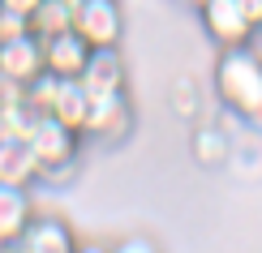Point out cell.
Returning a JSON list of instances; mask_svg holds the SVG:
<instances>
[{"mask_svg": "<svg viewBox=\"0 0 262 253\" xmlns=\"http://www.w3.org/2000/svg\"><path fill=\"white\" fill-rule=\"evenodd\" d=\"M0 253H26V245H21V240H5V245H0Z\"/></svg>", "mask_w": 262, "mask_h": 253, "instance_id": "d6986e66", "label": "cell"}, {"mask_svg": "<svg viewBox=\"0 0 262 253\" xmlns=\"http://www.w3.org/2000/svg\"><path fill=\"white\" fill-rule=\"evenodd\" d=\"M73 30L91 48H121L125 39L121 0H73Z\"/></svg>", "mask_w": 262, "mask_h": 253, "instance_id": "277c9868", "label": "cell"}, {"mask_svg": "<svg viewBox=\"0 0 262 253\" xmlns=\"http://www.w3.org/2000/svg\"><path fill=\"white\" fill-rule=\"evenodd\" d=\"M78 253H112V249H103V245H78Z\"/></svg>", "mask_w": 262, "mask_h": 253, "instance_id": "ffe728a7", "label": "cell"}, {"mask_svg": "<svg viewBox=\"0 0 262 253\" xmlns=\"http://www.w3.org/2000/svg\"><path fill=\"white\" fill-rule=\"evenodd\" d=\"M21 245L26 253H78V232L60 215H35L21 232Z\"/></svg>", "mask_w": 262, "mask_h": 253, "instance_id": "9c48e42d", "label": "cell"}, {"mask_svg": "<svg viewBox=\"0 0 262 253\" xmlns=\"http://www.w3.org/2000/svg\"><path fill=\"white\" fill-rule=\"evenodd\" d=\"M0 73L13 82H35L43 73V43L30 35H13V39H0Z\"/></svg>", "mask_w": 262, "mask_h": 253, "instance_id": "ba28073f", "label": "cell"}, {"mask_svg": "<svg viewBox=\"0 0 262 253\" xmlns=\"http://www.w3.org/2000/svg\"><path fill=\"white\" fill-rule=\"evenodd\" d=\"M241 5L249 9V17H254V26H258V17H262V0H241Z\"/></svg>", "mask_w": 262, "mask_h": 253, "instance_id": "ac0fdd59", "label": "cell"}, {"mask_svg": "<svg viewBox=\"0 0 262 253\" xmlns=\"http://www.w3.org/2000/svg\"><path fill=\"white\" fill-rule=\"evenodd\" d=\"M258 35H262V17H258Z\"/></svg>", "mask_w": 262, "mask_h": 253, "instance_id": "44dd1931", "label": "cell"}, {"mask_svg": "<svg viewBox=\"0 0 262 253\" xmlns=\"http://www.w3.org/2000/svg\"><path fill=\"white\" fill-rule=\"evenodd\" d=\"M21 103H26V86L0 73V120H5L9 112H13V107H21Z\"/></svg>", "mask_w": 262, "mask_h": 253, "instance_id": "5bb4252c", "label": "cell"}, {"mask_svg": "<svg viewBox=\"0 0 262 253\" xmlns=\"http://www.w3.org/2000/svg\"><path fill=\"white\" fill-rule=\"evenodd\" d=\"M134 129V107L125 95H91V112H86L82 137L95 142H121Z\"/></svg>", "mask_w": 262, "mask_h": 253, "instance_id": "5b68a950", "label": "cell"}, {"mask_svg": "<svg viewBox=\"0 0 262 253\" xmlns=\"http://www.w3.org/2000/svg\"><path fill=\"white\" fill-rule=\"evenodd\" d=\"M13 35H26V17H17L13 9L0 5V39H13Z\"/></svg>", "mask_w": 262, "mask_h": 253, "instance_id": "9a60e30c", "label": "cell"}, {"mask_svg": "<svg viewBox=\"0 0 262 253\" xmlns=\"http://www.w3.org/2000/svg\"><path fill=\"white\" fill-rule=\"evenodd\" d=\"M198 21L215 48H249L258 39V26L241 0H198Z\"/></svg>", "mask_w": 262, "mask_h": 253, "instance_id": "3957f363", "label": "cell"}, {"mask_svg": "<svg viewBox=\"0 0 262 253\" xmlns=\"http://www.w3.org/2000/svg\"><path fill=\"white\" fill-rule=\"evenodd\" d=\"M78 82L86 86V95H125L129 69H125L121 48H91V60H86Z\"/></svg>", "mask_w": 262, "mask_h": 253, "instance_id": "8992f818", "label": "cell"}, {"mask_svg": "<svg viewBox=\"0 0 262 253\" xmlns=\"http://www.w3.org/2000/svg\"><path fill=\"white\" fill-rule=\"evenodd\" d=\"M43 43V69L56 73V78H82L86 60H91V43H86L78 30H60L52 39H39Z\"/></svg>", "mask_w": 262, "mask_h": 253, "instance_id": "52a82bcc", "label": "cell"}, {"mask_svg": "<svg viewBox=\"0 0 262 253\" xmlns=\"http://www.w3.org/2000/svg\"><path fill=\"white\" fill-rule=\"evenodd\" d=\"M193 5H198V0H193Z\"/></svg>", "mask_w": 262, "mask_h": 253, "instance_id": "603a6c76", "label": "cell"}, {"mask_svg": "<svg viewBox=\"0 0 262 253\" xmlns=\"http://www.w3.org/2000/svg\"><path fill=\"white\" fill-rule=\"evenodd\" d=\"M0 5H5V9H13L17 17H30V13L39 9V0H0Z\"/></svg>", "mask_w": 262, "mask_h": 253, "instance_id": "e0dca14e", "label": "cell"}, {"mask_svg": "<svg viewBox=\"0 0 262 253\" xmlns=\"http://www.w3.org/2000/svg\"><path fill=\"white\" fill-rule=\"evenodd\" d=\"M26 30L35 39H52L60 30H73V0H39V9L26 17Z\"/></svg>", "mask_w": 262, "mask_h": 253, "instance_id": "4fadbf2b", "label": "cell"}, {"mask_svg": "<svg viewBox=\"0 0 262 253\" xmlns=\"http://www.w3.org/2000/svg\"><path fill=\"white\" fill-rule=\"evenodd\" d=\"M35 219V202H30V189L21 185H0V245L5 240H21V232Z\"/></svg>", "mask_w": 262, "mask_h": 253, "instance_id": "8fae6325", "label": "cell"}, {"mask_svg": "<svg viewBox=\"0 0 262 253\" xmlns=\"http://www.w3.org/2000/svg\"><path fill=\"white\" fill-rule=\"evenodd\" d=\"M86 112H91V95H86V86L78 78H60L48 116H56L60 125H69V129H78V133H82V129H86Z\"/></svg>", "mask_w": 262, "mask_h": 253, "instance_id": "7c38bea8", "label": "cell"}, {"mask_svg": "<svg viewBox=\"0 0 262 253\" xmlns=\"http://www.w3.org/2000/svg\"><path fill=\"white\" fill-rule=\"evenodd\" d=\"M0 137H5V129H0Z\"/></svg>", "mask_w": 262, "mask_h": 253, "instance_id": "7402d4cb", "label": "cell"}, {"mask_svg": "<svg viewBox=\"0 0 262 253\" xmlns=\"http://www.w3.org/2000/svg\"><path fill=\"white\" fill-rule=\"evenodd\" d=\"M215 95L236 120L262 129V56L249 48H224L215 56Z\"/></svg>", "mask_w": 262, "mask_h": 253, "instance_id": "6da1fadb", "label": "cell"}, {"mask_svg": "<svg viewBox=\"0 0 262 253\" xmlns=\"http://www.w3.org/2000/svg\"><path fill=\"white\" fill-rule=\"evenodd\" d=\"M112 253H159V249L150 245L146 236H129V240H121V245H112Z\"/></svg>", "mask_w": 262, "mask_h": 253, "instance_id": "2e32d148", "label": "cell"}, {"mask_svg": "<svg viewBox=\"0 0 262 253\" xmlns=\"http://www.w3.org/2000/svg\"><path fill=\"white\" fill-rule=\"evenodd\" d=\"M26 142H30V150H35V163H39V176H43V180H64V176L73 172V163H78L86 137L78 133V129L60 125L56 116L43 112L35 125H30Z\"/></svg>", "mask_w": 262, "mask_h": 253, "instance_id": "7a4b0ae2", "label": "cell"}, {"mask_svg": "<svg viewBox=\"0 0 262 253\" xmlns=\"http://www.w3.org/2000/svg\"><path fill=\"white\" fill-rule=\"evenodd\" d=\"M35 180H39V163H35L30 142L17 137V133H5L0 137V185H21V189H30Z\"/></svg>", "mask_w": 262, "mask_h": 253, "instance_id": "30bf717a", "label": "cell"}]
</instances>
